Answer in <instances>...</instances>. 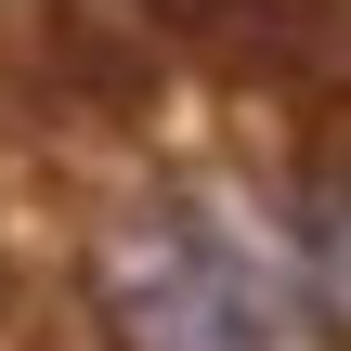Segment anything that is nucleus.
<instances>
[{
	"label": "nucleus",
	"mask_w": 351,
	"mask_h": 351,
	"mask_svg": "<svg viewBox=\"0 0 351 351\" xmlns=\"http://www.w3.org/2000/svg\"><path fill=\"white\" fill-rule=\"evenodd\" d=\"M104 313L130 351H326L300 247H261L221 208H143L104 234Z\"/></svg>",
	"instance_id": "obj_1"
},
{
	"label": "nucleus",
	"mask_w": 351,
	"mask_h": 351,
	"mask_svg": "<svg viewBox=\"0 0 351 351\" xmlns=\"http://www.w3.org/2000/svg\"><path fill=\"white\" fill-rule=\"evenodd\" d=\"M300 287H313V313L351 326V195H313V221H300Z\"/></svg>",
	"instance_id": "obj_2"
}]
</instances>
